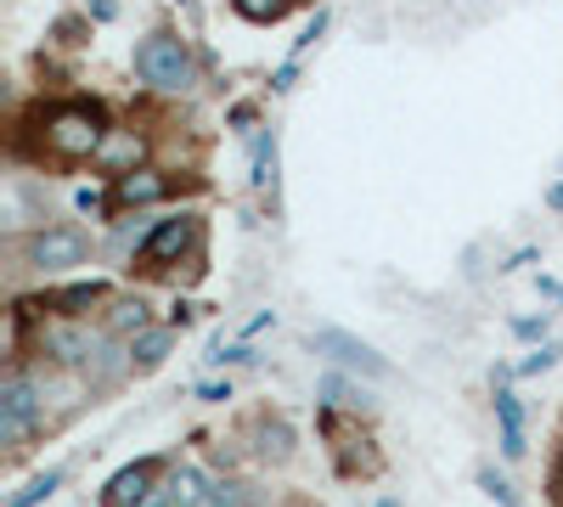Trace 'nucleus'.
Instances as JSON below:
<instances>
[{"mask_svg": "<svg viewBox=\"0 0 563 507\" xmlns=\"http://www.w3.org/2000/svg\"><path fill=\"white\" fill-rule=\"evenodd\" d=\"M547 203H552V209H563V187H552V192H547Z\"/></svg>", "mask_w": 563, "mask_h": 507, "instance_id": "7c9ffc66", "label": "nucleus"}, {"mask_svg": "<svg viewBox=\"0 0 563 507\" xmlns=\"http://www.w3.org/2000/svg\"><path fill=\"white\" fill-rule=\"evenodd\" d=\"M97 350H102L97 333L79 328V321H45V328H40V355L57 361V366H90Z\"/></svg>", "mask_w": 563, "mask_h": 507, "instance_id": "6e6552de", "label": "nucleus"}, {"mask_svg": "<svg viewBox=\"0 0 563 507\" xmlns=\"http://www.w3.org/2000/svg\"><path fill=\"white\" fill-rule=\"evenodd\" d=\"M169 344H175V328L164 321V328H147V333H135V339L124 344V355H130V366H135V373H153V366H164Z\"/></svg>", "mask_w": 563, "mask_h": 507, "instance_id": "f8f14e48", "label": "nucleus"}, {"mask_svg": "<svg viewBox=\"0 0 563 507\" xmlns=\"http://www.w3.org/2000/svg\"><path fill=\"white\" fill-rule=\"evenodd\" d=\"M79 34H85V23H79V18H63V23H57V40L79 45Z\"/></svg>", "mask_w": 563, "mask_h": 507, "instance_id": "bb28decb", "label": "nucleus"}, {"mask_svg": "<svg viewBox=\"0 0 563 507\" xmlns=\"http://www.w3.org/2000/svg\"><path fill=\"white\" fill-rule=\"evenodd\" d=\"M299 7V0H231V12H238L243 23H282Z\"/></svg>", "mask_w": 563, "mask_h": 507, "instance_id": "a211bd4d", "label": "nucleus"}, {"mask_svg": "<svg viewBox=\"0 0 563 507\" xmlns=\"http://www.w3.org/2000/svg\"><path fill=\"white\" fill-rule=\"evenodd\" d=\"M378 507H400V502H378Z\"/></svg>", "mask_w": 563, "mask_h": 507, "instance_id": "2f4dec72", "label": "nucleus"}, {"mask_svg": "<svg viewBox=\"0 0 563 507\" xmlns=\"http://www.w3.org/2000/svg\"><path fill=\"white\" fill-rule=\"evenodd\" d=\"M141 153H147V135H141V130H119V135H108V147H102V169H113V175L147 169Z\"/></svg>", "mask_w": 563, "mask_h": 507, "instance_id": "ddd939ff", "label": "nucleus"}, {"mask_svg": "<svg viewBox=\"0 0 563 507\" xmlns=\"http://www.w3.org/2000/svg\"><path fill=\"white\" fill-rule=\"evenodd\" d=\"M175 192V175L164 169H130V175H113V214L119 209H141V203H164Z\"/></svg>", "mask_w": 563, "mask_h": 507, "instance_id": "9d476101", "label": "nucleus"}, {"mask_svg": "<svg viewBox=\"0 0 563 507\" xmlns=\"http://www.w3.org/2000/svg\"><path fill=\"white\" fill-rule=\"evenodd\" d=\"M102 147H108V113H102V102L74 97V102L45 113V153H52V158L79 164V158H102Z\"/></svg>", "mask_w": 563, "mask_h": 507, "instance_id": "f257e3e1", "label": "nucleus"}, {"mask_svg": "<svg viewBox=\"0 0 563 507\" xmlns=\"http://www.w3.org/2000/svg\"><path fill=\"white\" fill-rule=\"evenodd\" d=\"M57 485H63V469H45V474H34V480H29V485H23V491L7 502V507H40L45 496H57Z\"/></svg>", "mask_w": 563, "mask_h": 507, "instance_id": "aec40b11", "label": "nucleus"}, {"mask_svg": "<svg viewBox=\"0 0 563 507\" xmlns=\"http://www.w3.org/2000/svg\"><path fill=\"white\" fill-rule=\"evenodd\" d=\"M164 456H141V463H130V469H119L108 485H102V507H141L164 480Z\"/></svg>", "mask_w": 563, "mask_h": 507, "instance_id": "1a4fd4ad", "label": "nucleus"}, {"mask_svg": "<svg viewBox=\"0 0 563 507\" xmlns=\"http://www.w3.org/2000/svg\"><path fill=\"white\" fill-rule=\"evenodd\" d=\"M496 429H501V456L519 463V456L530 451V440H525V406H519L512 389H496Z\"/></svg>", "mask_w": 563, "mask_h": 507, "instance_id": "9b49d317", "label": "nucleus"}, {"mask_svg": "<svg viewBox=\"0 0 563 507\" xmlns=\"http://www.w3.org/2000/svg\"><path fill=\"white\" fill-rule=\"evenodd\" d=\"M316 395L327 400V411H366V406H372V395H366L361 384H350L344 373H327V378L316 384Z\"/></svg>", "mask_w": 563, "mask_h": 507, "instance_id": "2eb2a0df", "label": "nucleus"}, {"mask_svg": "<svg viewBox=\"0 0 563 507\" xmlns=\"http://www.w3.org/2000/svg\"><path fill=\"white\" fill-rule=\"evenodd\" d=\"M231 124H238V130L254 124V102H238V108H231Z\"/></svg>", "mask_w": 563, "mask_h": 507, "instance_id": "c85d7f7f", "label": "nucleus"}, {"mask_svg": "<svg viewBox=\"0 0 563 507\" xmlns=\"http://www.w3.org/2000/svg\"><path fill=\"white\" fill-rule=\"evenodd\" d=\"M203 400H231V384H198Z\"/></svg>", "mask_w": 563, "mask_h": 507, "instance_id": "cd10ccee", "label": "nucleus"}, {"mask_svg": "<svg viewBox=\"0 0 563 507\" xmlns=\"http://www.w3.org/2000/svg\"><path fill=\"white\" fill-rule=\"evenodd\" d=\"M113 299V288L102 283V276H90V283H68V288H45V294H34V299H18V316L29 321V316H52V321H79L85 310H97V305H108Z\"/></svg>", "mask_w": 563, "mask_h": 507, "instance_id": "423d86ee", "label": "nucleus"}, {"mask_svg": "<svg viewBox=\"0 0 563 507\" xmlns=\"http://www.w3.org/2000/svg\"><path fill=\"white\" fill-rule=\"evenodd\" d=\"M254 192H276V130L260 135L254 147Z\"/></svg>", "mask_w": 563, "mask_h": 507, "instance_id": "6ab92c4d", "label": "nucleus"}, {"mask_svg": "<svg viewBox=\"0 0 563 507\" xmlns=\"http://www.w3.org/2000/svg\"><path fill=\"white\" fill-rule=\"evenodd\" d=\"M85 260H90V238L79 225H40V232L23 238V265L40 271V276H63Z\"/></svg>", "mask_w": 563, "mask_h": 507, "instance_id": "39448f33", "label": "nucleus"}, {"mask_svg": "<svg viewBox=\"0 0 563 507\" xmlns=\"http://www.w3.org/2000/svg\"><path fill=\"white\" fill-rule=\"evenodd\" d=\"M474 480H479V491H485L490 502H501V507H525V502H519V491H512V480H507V474H496L490 463H485Z\"/></svg>", "mask_w": 563, "mask_h": 507, "instance_id": "412c9836", "label": "nucleus"}, {"mask_svg": "<svg viewBox=\"0 0 563 507\" xmlns=\"http://www.w3.org/2000/svg\"><path fill=\"white\" fill-rule=\"evenodd\" d=\"M547 328H552V316L541 310V316H519V321H512V333H519V339H547Z\"/></svg>", "mask_w": 563, "mask_h": 507, "instance_id": "b1692460", "label": "nucleus"}, {"mask_svg": "<svg viewBox=\"0 0 563 507\" xmlns=\"http://www.w3.org/2000/svg\"><path fill=\"white\" fill-rule=\"evenodd\" d=\"M310 350H316V355H327L333 366H344V373L372 378V384H384V378L395 373V366H389L378 350H372L366 339H355V333H344V328H316V333H310Z\"/></svg>", "mask_w": 563, "mask_h": 507, "instance_id": "0eeeda50", "label": "nucleus"}, {"mask_svg": "<svg viewBox=\"0 0 563 507\" xmlns=\"http://www.w3.org/2000/svg\"><path fill=\"white\" fill-rule=\"evenodd\" d=\"M294 79H299V63L288 57V63H282V68H276V79H271V90H294Z\"/></svg>", "mask_w": 563, "mask_h": 507, "instance_id": "393cba45", "label": "nucleus"}, {"mask_svg": "<svg viewBox=\"0 0 563 507\" xmlns=\"http://www.w3.org/2000/svg\"><path fill=\"white\" fill-rule=\"evenodd\" d=\"M102 328H108V333H130V339H135V333H147V328H153V310H147V299H141V294H135V299H113Z\"/></svg>", "mask_w": 563, "mask_h": 507, "instance_id": "dca6fc26", "label": "nucleus"}, {"mask_svg": "<svg viewBox=\"0 0 563 507\" xmlns=\"http://www.w3.org/2000/svg\"><path fill=\"white\" fill-rule=\"evenodd\" d=\"M164 485H169L175 507H209V480H203V474H198L192 463L169 469V474H164Z\"/></svg>", "mask_w": 563, "mask_h": 507, "instance_id": "f3484780", "label": "nucleus"}, {"mask_svg": "<svg viewBox=\"0 0 563 507\" xmlns=\"http://www.w3.org/2000/svg\"><path fill=\"white\" fill-rule=\"evenodd\" d=\"M169 328L180 333V328H192V305H186V299H175V310H169Z\"/></svg>", "mask_w": 563, "mask_h": 507, "instance_id": "a878e982", "label": "nucleus"}, {"mask_svg": "<svg viewBox=\"0 0 563 507\" xmlns=\"http://www.w3.org/2000/svg\"><path fill=\"white\" fill-rule=\"evenodd\" d=\"M40 423H45L40 384L29 373H7V378H0V445H7V456H18L34 440Z\"/></svg>", "mask_w": 563, "mask_h": 507, "instance_id": "20e7f679", "label": "nucleus"}, {"mask_svg": "<svg viewBox=\"0 0 563 507\" xmlns=\"http://www.w3.org/2000/svg\"><path fill=\"white\" fill-rule=\"evenodd\" d=\"M209 507H249V485H243V480H220V485H209Z\"/></svg>", "mask_w": 563, "mask_h": 507, "instance_id": "5701e85b", "label": "nucleus"}, {"mask_svg": "<svg viewBox=\"0 0 563 507\" xmlns=\"http://www.w3.org/2000/svg\"><path fill=\"white\" fill-rule=\"evenodd\" d=\"M135 79L164 90V97H180V90L198 85V63H192L180 34H147L135 45Z\"/></svg>", "mask_w": 563, "mask_h": 507, "instance_id": "f03ea898", "label": "nucleus"}, {"mask_svg": "<svg viewBox=\"0 0 563 507\" xmlns=\"http://www.w3.org/2000/svg\"><path fill=\"white\" fill-rule=\"evenodd\" d=\"M198 254H203V214H169L135 243V265L141 271H169V265L198 260Z\"/></svg>", "mask_w": 563, "mask_h": 507, "instance_id": "7ed1b4c3", "label": "nucleus"}, {"mask_svg": "<svg viewBox=\"0 0 563 507\" xmlns=\"http://www.w3.org/2000/svg\"><path fill=\"white\" fill-rule=\"evenodd\" d=\"M254 456H265V463H288L294 456V429L282 418H254Z\"/></svg>", "mask_w": 563, "mask_h": 507, "instance_id": "4468645a", "label": "nucleus"}, {"mask_svg": "<svg viewBox=\"0 0 563 507\" xmlns=\"http://www.w3.org/2000/svg\"><path fill=\"white\" fill-rule=\"evenodd\" d=\"M541 294H547V299H558V305H563V283H552V276H541Z\"/></svg>", "mask_w": 563, "mask_h": 507, "instance_id": "c756f323", "label": "nucleus"}, {"mask_svg": "<svg viewBox=\"0 0 563 507\" xmlns=\"http://www.w3.org/2000/svg\"><path fill=\"white\" fill-rule=\"evenodd\" d=\"M558 361H563V344H541V350H530L519 361V378H541V373H552Z\"/></svg>", "mask_w": 563, "mask_h": 507, "instance_id": "4be33fe9", "label": "nucleus"}]
</instances>
